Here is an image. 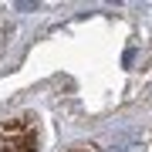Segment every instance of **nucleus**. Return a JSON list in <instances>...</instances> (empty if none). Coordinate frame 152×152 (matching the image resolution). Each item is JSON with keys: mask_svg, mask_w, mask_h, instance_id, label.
<instances>
[{"mask_svg": "<svg viewBox=\"0 0 152 152\" xmlns=\"http://www.w3.org/2000/svg\"><path fill=\"white\" fill-rule=\"evenodd\" d=\"M145 105H152V85L145 88Z\"/></svg>", "mask_w": 152, "mask_h": 152, "instance_id": "1", "label": "nucleus"}, {"mask_svg": "<svg viewBox=\"0 0 152 152\" xmlns=\"http://www.w3.org/2000/svg\"><path fill=\"white\" fill-rule=\"evenodd\" d=\"M0 44H4V31H0Z\"/></svg>", "mask_w": 152, "mask_h": 152, "instance_id": "2", "label": "nucleus"}]
</instances>
